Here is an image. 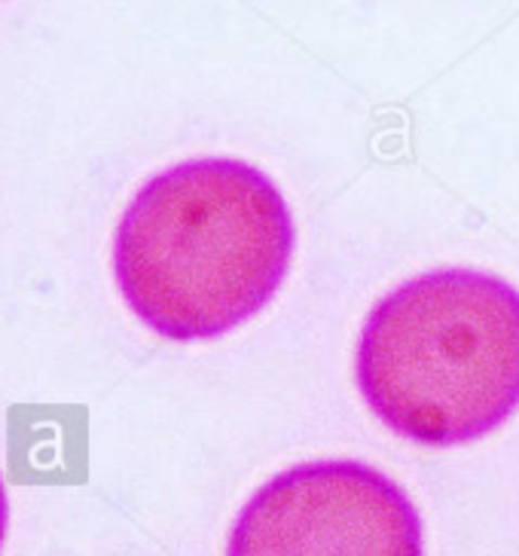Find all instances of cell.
<instances>
[{"label":"cell","mask_w":519,"mask_h":556,"mask_svg":"<svg viewBox=\"0 0 519 556\" xmlns=\"http://www.w3.org/2000/svg\"><path fill=\"white\" fill-rule=\"evenodd\" d=\"M296 227L257 165L202 156L147 180L116 224L114 278L138 321L175 343L217 340L273 303Z\"/></svg>","instance_id":"obj_1"},{"label":"cell","mask_w":519,"mask_h":556,"mask_svg":"<svg viewBox=\"0 0 519 556\" xmlns=\"http://www.w3.org/2000/svg\"><path fill=\"white\" fill-rule=\"evenodd\" d=\"M355 382L404 441H483L519 409V291L465 266L406 278L360 328Z\"/></svg>","instance_id":"obj_2"},{"label":"cell","mask_w":519,"mask_h":556,"mask_svg":"<svg viewBox=\"0 0 519 556\" xmlns=\"http://www.w3.org/2000/svg\"><path fill=\"white\" fill-rule=\"evenodd\" d=\"M227 556H425L419 507L379 468L318 458L269 477L239 510Z\"/></svg>","instance_id":"obj_3"},{"label":"cell","mask_w":519,"mask_h":556,"mask_svg":"<svg viewBox=\"0 0 519 556\" xmlns=\"http://www.w3.org/2000/svg\"><path fill=\"white\" fill-rule=\"evenodd\" d=\"M7 523H10V502H7V486H3V475H0V551H3V539H7Z\"/></svg>","instance_id":"obj_4"}]
</instances>
